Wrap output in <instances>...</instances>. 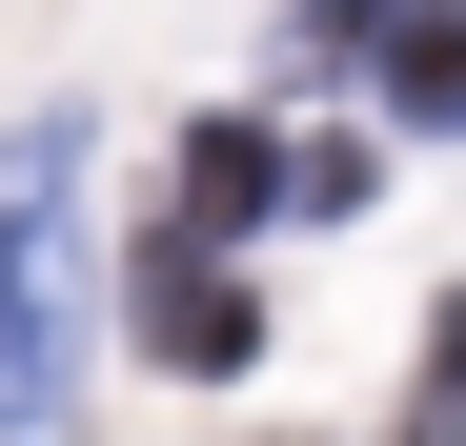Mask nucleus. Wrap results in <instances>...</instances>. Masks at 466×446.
<instances>
[{"instance_id":"nucleus-1","label":"nucleus","mask_w":466,"mask_h":446,"mask_svg":"<svg viewBox=\"0 0 466 446\" xmlns=\"http://www.w3.org/2000/svg\"><path fill=\"white\" fill-rule=\"evenodd\" d=\"M82 426V122L0 142V446Z\"/></svg>"},{"instance_id":"nucleus-5","label":"nucleus","mask_w":466,"mask_h":446,"mask_svg":"<svg viewBox=\"0 0 466 446\" xmlns=\"http://www.w3.org/2000/svg\"><path fill=\"white\" fill-rule=\"evenodd\" d=\"M406 446H466V305H426V386H406Z\"/></svg>"},{"instance_id":"nucleus-4","label":"nucleus","mask_w":466,"mask_h":446,"mask_svg":"<svg viewBox=\"0 0 466 446\" xmlns=\"http://www.w3.org/2000/svg\"><path fill=\"white\" fill-rule=\"evenodd\" d=\"M385 122L466 142V0H406V21H385Z\"/></svg>"},{"instance_id":"nucleus-6","label":"nucleus","mask_w":466,"mask_h":446,"mask_svg":"<svg viewBox=\"0 0 466 446\" xmlns=\"http://www.w3.org/2000/svg\"><path fill=\"white\" fill-rule=\"evenodd\" d=\"M385 21H406V0H304V21H284V61H385Z\"/></svg>"},{"instance_id":"nucleus-2","label":"nucleus","mask_w":466,"mask_h":446,"mask_svg":"<svg viewBox=\"0 0 466 446\" xmlns=\"http://www.w3.org/2000/svg\"><path fill=\"white\" fill-rule=\"evenodd\" d=\"M122 345L183 365V386H244V365H264V305H244V264H223L203 223H163V244H142V284H122Z\"/></svg>"},{"instance_id":"nucleus-3","label":"nucleus","mask_w":466,"mask_h":446,"mask_svg":"<svg viewBox=\"0 0 466 446\" xmlns=\"http://www.w3.org/2000/svg\"><path fill=\"white\" fill-rule=\"evenodd\" d=\"M264 203H304V142H264V122H183V223H203V244H244Z\"/></svg>"}]
</instances>
